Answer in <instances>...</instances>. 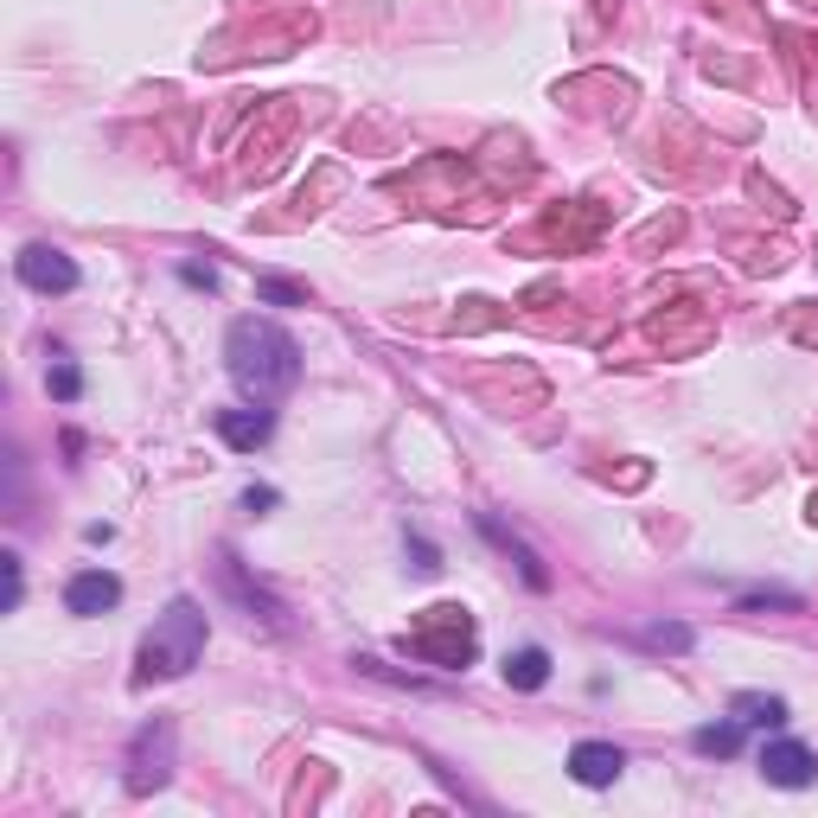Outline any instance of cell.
Here are the masks:
<instances>
[{
	"label": "cell",
	"mask_w": 818,
	"mask_h": 818,
	"mask_svg": "<svg viewBox=\"0 0 818 818\" xmlns=\"http://www.w3.org/2000/svg\"><path fill=\"white\" fill-rule=\"evenodd\" d=\"M755 761H761V780H767V787L806 792L818 780V755L806 748V741H792V736H767Z\"/></svg>",
	"instance_id": "cell-6"
},
{
	"label": "cell",
	"mask_w": 818,
	"mask_h": 818,
	"mask_svg": "<svg viewBox=\"0 0 818 818\" xmlns=\"http://www.w3.org/2000/svg\"><path fill=\"white\" fill-rule=\"evenodd\" d=\"M13 276H20L32 295H71L77 281H83V269H77L58 243H26V250L13 256Z\"/></svg>",
	"instance_id": "cell-5"
},
{
	"label": "cell",
	"mask_w": 818,
	"mask_h": 818,
	"mask_svg": "<svg viewBox=\"0 0 818 818\" xmlns=\"http://www.w3.org/2000/svg\"><path fill=\"white\" fill-rule=\"evenodd\" d=\"M276 506V486H250V492H243V511H269Z\"/></svg>",
	"instance_id": "cell-18"
},
{
	"label": "cell",
	"mask_w": 818,
	"mask_h": 818,
	"mask_svg": "<svg viewBox=\"0 0 818 818\" xmlns=\"http://www.w3.org/2000/svg\"><path fill=\"white\" fill-rule=\"evenodd\" d=\"M225 365H230V378H237V390L256 397V403H276V397H288L301 383V346H295V332L276 327V320H256V313L230 320Z\"/></svg>",
	"instance_id": "cell-1"
},
{
	"label": "cell",
	"mask_w": 818,
	"mask_h": 818,
	"mask_svg": "<svg viewBox=\"0 0 818 818\" xmlns=\"http://www.w3.org/2000/svg\"><path fill=\"white\" fill-rule=\"evenodd\" d=\"M116 601H122V582H116L109 569H83V576L64 582V608L83 614V620H90V614H109Z\"/></svg>",
	"instance_id": "cell-9"
},
{
	"label": "cell",
	"mask_w": 818,
	"mask_h": 818,
	"mask_svg": "<svg viewBox=\"0 0 818 818\" xmlns=\"http://www.w3.org/2000/svg\"><path fill=\"white\" fill-rule=\"evenodd\" d=\"M409 550H416V569H441V562H435V543H422V537H409Z\"/></svg>",
	"instance_id": "cell-19"
},
{
	"label": "cell",
	"mask_w": 818,
	"mask_h": 818,
	"mask_svg": "<svg viewBox=\"0 0 818 818\" xmlns=\"http://www.w3.org/2000/svg\"><path fill=\"white\" fill-rule=\"evenodd\" d=\"M646 646H665V652H690V627H652Z\"/></svg>",
	"instance_id": "cell-17"
},
{
	"label": "cell",
	"mask_w": 818,
	"mask_h": 818,
	"mask_svg": "<svg viewBox=\"0 0 818 818\" xmlns=\"http://www.w3.org/2000/svg\"><path fill=\"white\" fill-rule=\"evenodd\" d=\"M51 397H58V403H77V397H83V371H77V365H51Z\"/></svg>",
	"instance_id": "cell-16"
},
{
	"label": "cell",
	"mask_w": 818,
	"mask_h": 818,
	"mask_svg": "<svg viewBox=\"0 0 818 818\" xmlns=\"http://www.w3.org/2000/svg\"><path fill=\"white\" fill-rule=\"evenodd\" d=\"M205 652V608L192 595H173L167 614L148 627L141 652H134V685H167V678H186Z\"/></svg>",
	"instance_id": "cell-2"
},
{
	"label": "cell",
	"mask_w": 818,
	"mask_h": 818,
	"mask_svg": "<svg viewBox=\"0 0 818 818\" xmlns=\"http://www.w3.org/2000/svg\"><path fill=\"white\" fill-rule=\"evenodd\" d=\"M403 646L422 652V659H435L441 671H467V665H473V620H467V608H455V601H435V608L422 614V627L403 634Z\"/></svg>",
	"instance_id": "cell-3"
},
{
	"label": "cell",
	"mask_w": 818,
	"mask_h": 818,
	"mask_svg": "<svg viewBox=\"0 0 818 818\" xmlns=\"http://www.w3.org/2000/svg\"><path fill=\"white\" fill-rule=\"evenodd\" d=\"M211 429L225 435V448L256 455V448L276 435V409H269V403H256V409H218V416H211Z\"/></svg>",
	"instance_id": "cell-7"
},
{
	"label": "cell",
	"mask_w": 818,
	"mask_h": 818,
	"mask_svg": "<svg viewBox=\"0 0 818 818\" xmlns=\"http://www.w3.org/2000/svg\"><path fill=\"white\" fill-rule=\"evenodd\" d=\"M620 774H627V755L614 741H576L569 748V780L576 787H614Z\"/></svg>",
	"instance_id": "cell-8"
},
{
	"label": "cell",
	"mask_w": 818,
	"mask_h": 818,
	"mask_svg": "<svg viewBox=\"0 0 818 818\" xmlns=\"http://www.w3.org/2000/svg\"><path fill=\"white\" fill-rule=\"evenodd\" d=\"M480 531L492 537L499 550H511V557H518V569H525V582H531V588H550V569H543V562H537L531 550H525V543H518V537H511L506 525H499V518H486V511H480Z\"/></svg>",
	"instance_id": "cell-13"
},
{
	"label": "cell",
	"mask_w": 818,
	"mask_h": 818,
	"mask_svg": "<svg viewBox=\"0 0 818 818\" xmlns=\"http://www.w3.org/2000/svg\"><path fill=\"white\" fill-rule=\"evenodd\" d=\"M729 716H736L741 729H787V697H774V690H736Z\"/></svg>",
	"instance_id": "cell-10"
},
{
	"label": "cell",
	"mask_w": 818,
	"mask_h": 818,
	"mask_svg": "<svg viewBox=\"0 0 818 818\" xmlns=\"http://www.w3.org/2000/svg\"><path fill=\"white\" fill-rule=\"evenodd\" d=\"M256 295H262V301H276V307H301L307 301L301 281H281V276H256Z\"/></svg>",
	"instance_id": "cell-15"
},
{
	"label": "cell",
	"mask_w": 818,
	"mask_h": 818,
	"mask_svg": "<svg viewBox=\"0 0 818 818\" xmlns=\"http://www.w3.org/2000/svg\"><path fill=\"white\" fill-rule=\"evenodd\" d=\"M122 780H128L134 799H148V792H160L167 780H173V722H148V729L134 736Z\"/></svg>",
	"instance_id": "cell-4"
},
{
	"label": "cell",
	"mask_w": 818,
	"mask_h": 818,
	"mask_svg": "<svg viewBox=\"0 0 818 818\" xmlns=\"http://www.w3.org/2000/svg\"><path fill=\"white\" fill-rule=\"evenodd\" d=\"M506 685L511 690H543L550 685V652H543V646H518V652H506Z\"/></svg>",
	"instance_id": "cell-12"
},
{
	"label": "cell",
	"mask_w": 818,
	"mask_h": 818,
	"mask_svg": "<svg viewBox=\"0 0 818 818\" xmlns=\"http://www.w3.org/2000/svg\"><path fill=\"white\" fill-rule=\"evenodd\" d=\"M748 729H741L736 716H722V722H704V729H690V748L704 755V761H736Z\"/></svg>",
	"instance_id": "cell-11"
},
{
	"label": "cell",
	"mask_w": 818,
	"mask_h": 818,
	"mask_svg": "<svg viewBox=\"0 0 818 818\" xmlns=\"http://www.w3.org/2000/svg\"><path fill=\"white\" fill-rule=\"evenodd\" d=\"M806 601L792 588H755V595H736V614H799Z\"/></svg>",
	"instance_id": "cell-14"
}]
</instances>
